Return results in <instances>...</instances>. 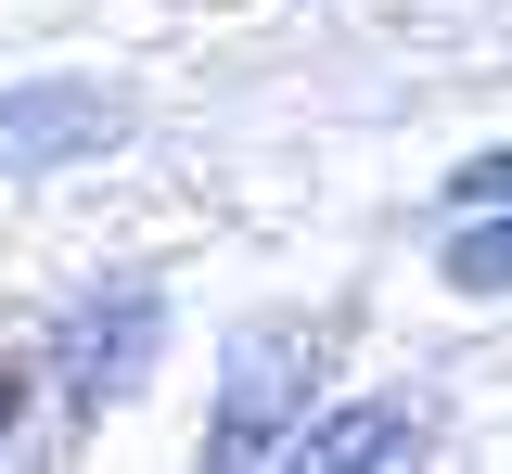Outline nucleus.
I'll list each match as a JSON object with an SVG mask.
<instances>
[{
	"label": "nucleus",
	"instance_id": "obj_1",
	"mask_svg": "<svg viewBox=\"0 0 512 474\" xmlns=\"http://www.w3.org/2000/svg\"><path fill=\"white\" fill-rule=\"evenodd\" d=\"M308 398H320V334H295V321H256V334L231 346V385H218L205 449H218V462H295Z\"/></svg>",
	"mask_w": 512,
	"mask_h": 474
},
{
	"label": "nucleus",
	"instance_id": "obj_5",
	"mask_svg": "<svg viewBox=\"0 0 512 474\" xmlns=\"http://www.w3.org/2000/svg\"><path fill=\"white\" fill-rule=\"evenodd\" d=\"M448 282H474V295H500V282H512V205H487V218L448 244Z\"/></svg>",
	"mask_w": 512,
	"mask_h": 474
},
{
	"label": "nucleus",
	"instance_id": "obj_6",
	"mask_svg": "<svg viewBox=\"0 0 512 474\" xmlns=\"http://www.w3.org/2000/svg\"><path fill=\"white\" fill-rule=\"evenodd\" d=\"M448 205H512V154H474V167L448 180Z\"/></svg>",
	"mask_w": 512,
	"mask_h": 474
},
{
	"label": "nucleus",
	"instance_id": "obj_2",
	"mask_svg": "<svg viewBox=\"0 0 512 474\" xmlns=\"http://www.w3.org/2000/svg\"><path fill=\"white\" fill-rule=\"evenodd\" d=\"M154 346H167V308H154V282H103V295H77L52 321V385L77 410L128 398L141 372H154Z\"/></svg>",
	"mask_w": 512,
	"mask_h": 474
},
{
	"label": "nucleus",
	"instance_id": "obj_4",
	"mask_svg": "<svg viewBox=\"0 0 512 474\" xmlns=\"http://www.w3.org/2000/svg\"><path fill=\"white\" fill-rule=\"evenodd\" d=\"M410 449H423V398H359V410H333V423L295 436V462H320V474H346V462H410Z\"/></svg>",
	"mask_w": 512,
	"mask_h": 474
},
{
	"label": "nucleus",
	"instance_id": "obj_7",
	"mask_svg": "<svg viewBox=\"0 0 512 474\" xmlns=\"http://www.w3.org/2000/svg\"><path fill=\"white\" fill-rule=\"evenodd\" d=\"M13 410H26V385H13V372H0V436H13Z\"/></svg>",
	"mask_w": 512,
	"mask_h": 474
},
{
	"label": "nucleus",
	"instance_id": "obj_3",
	"mask_svg": "<svg viewBox=\"0 0 512 474\" xmlns=\"http://www.w3.org/2000/svg\"><path fill=\"white\" fill-rule=\"evenodd\" d=\"M103 129H116V103H103V90H13V103H0V180L64 167V154H90Z\"/></svg>",
	"mask_w": 512,
	"mask_h": 474
}]
</instances>
